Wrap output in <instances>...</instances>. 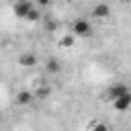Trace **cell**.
Returning a JSON list of instances; mask_svg holds the SVG:
<instances>
[{
  "label": "cell",
  "mask_w": 131,
  "mask_h": 131,
  "mask_svg": "<svg viewBox=\"0 0 131 131\" xmlns=\"http://www.w3.org/2000/svg\"><path fill=\"white\" fill-rule=\"evenodd\" d=\"M18 63L23 68H33V66H37V55L35 53H23L18 57Z\"/></svg>",
  "instance_id": "7"
},
{
  "label": "cell",
  "mask_w": 131,
  "mask_h": 131,
  "mask_svg": "<svg viewBox=\"0 0 131 131\" xmlns=\"http://www.w3.org/2000/svg\"><path fill=\"white\" fill-rule=\"evenodd\" d=\"M33 100H35V92H31V90H20V92H16V104L27 106V104H31Z\"/></svg>",
  "instance_id": "6"
},
{
  "label": "cell",
  "mask_w": 131,
  "mask_h": 131,
  "mask_svg": "<svg viewBox=\"0 0 131 131\" xmlns=\"http://www.w3.org/2000/svg\"><path fill=\"white\" fill-rule=\"evenodd\" d=\"M49 92H51L49 86H41L39 90H35V98H45V96H49Z\"/></svg>",
  "instance_id": "11"
},
{
  "label": "cell",
  "mask_w": 131,
  "mask_h": 131,
  "mask_svg": "<svg viewBox=\"0 0 131 131\" xmlns=\"http://www.w3.org/2000/svg\"><path fill=\"white\" fill-rule=\"evenodd\" d=\"M113 108L119 111V113L129 111V108H131V92L125 94V96H121V98H117V100H113Z\"/></svg>",
  "instance_id": "4"
},
{
  "label": "cell",
  "mask_w": 131,
  "mask_h": 131,
  "mask_svg": "<svg viewBox=\"0 0 131 131\" xmlns=\"http://www.w3.org/2000/svg\"><path fill=\"white\" fill-rule=\"evenodd\" d=\"M88 131H108V125L102 123V121H94V123L88 127Z\"/></svg>",
  "instance_id": "10"
},
{
  "label": "cell",
  "mask_w": 131,
  "mask_h": 131,
  "mask_svg": "<svg viewBox=\"0 0 131 131\" xmlns=\"http://www.w3.org/2000/svg\"><path fill=\"white\" fill-rule=\"evenodd\" d=\"M35 6H33V2L31 0H16V4H14V14L18 16V18H27L29 16V12L33 10Z\"/></svg>",
  "instance_id": "3"
},
{
  "label": "cell",
  "mask_w": 131,
  "mask_h": 131,
  "mask_svg": "<svg viewBox=\"0 0 131 131\" xmlns=\"http://www.w3.org/2000/svg\"><path fill=\"white\" fill-rule=\"evenodd\" d=\"M72 35H76V37H90V35H92V25H90V20H86V18H76L74 25H72Z\"/></svg>",
  "instance_id": "1"
},
{
  "label": "cell",
  "mask_w": 131,
  "mask_h": 131,
  "mask_svg": "<svg viewBox=\"0 0 131 131\" xmlns=\"http://www.w3.org/2000/svg\"><path fill=\"white\" fill-rule=\"evenodd\" d=\"M41 18V12H39V8H33L31 12H29V16H27V20H39Z\"/></svg>",
  "instance_id": "12"
},
{
  "label": "cell",
  "mask_w": 131,
  "mask_h": 131,
  "mask_svg": "<svg viewBox=\"0 0 131 131\" xmlns=\"http://www.w3.org/2000/svg\"><path fill=\"white\" fill-rule=\"evenodd\" d=\"M92 16H94V18H108V16H111V6L104 4V2H98V4L92 8Z\"/></svg>",
  "instance_id": "5"
},
{
  "label": "cell",
  "mask_w": 131,
  "mask_h": 131,
  "mask_svg": "<svg viewBox=\"0 0 131 131\" xmlns=\"http://www.w3.org/2000/svg\"><path fill=\"white\" fill-rule=\"evenodd\" d=\"M55 27H57L55 23H49V20H47V29H49V31H55Z\"/></svg>",
  "instance_id": "14"
},
{
  "label": "cell",
  "mask_w": 131,
  "mask_h": 131,
  "mask_svg": "<svg viewBox=\"0 0 131 131\" xmlns=\"http://www.w3.org/2000/svg\"><path fill=\"white\" fill-rule=\"evenodd\" d=\"M74 41H76V35H72V33H70V35H63V37L59 39V45H61V47H66V49H70V47L74 45Z\"/></svg>",
  "instance_id": "9"
},
{
  "label": "cell",
  "mask_w": 131,
  "mask_h": 131,
  "mask_svg": "<svg viewBox=\"0 0 131 131\" xmlns=\"http://www.w3.org/2000/svg\"><path fill=\"white\" fill-rule=\"evenodd\" d=\"M45 70H47L49 74H59V72H61V63H59V59H55V57H47V61H45Z\"/></svg>",
  "instance_id": "8"
},
{
  "label": "cell",
  "mask_w": 131,
  "mask_h": 131,
  "mask_svg": "<svg viewBox=\"0 0 131 131\" xmlns=\"http://www.w3.org/2000/svg\"><path fill=\"white\" fill-rule=\"evenodd\" d=\"M131 92V88L127 86V84H113L111 88H108V92H106V98L108 100H117V98H121V96H125V94H129Z\"/></svg>",
  "instance_id": "2"
},
{
  "label": "cell",
  "mask_w": 131,
  "mask_h": 131,
  "mask_svg": "<svg viewBox=\"0 0 131 131\" xmlns=\"http://www.w3.org/2000/svg\"><path fill=\"white\" fill-rule=\"evenodd\" d=\"M37 4H39V6H49L51 0H37Z\"/></svg>",
  "instance_id": "13"
}]
</instances>
